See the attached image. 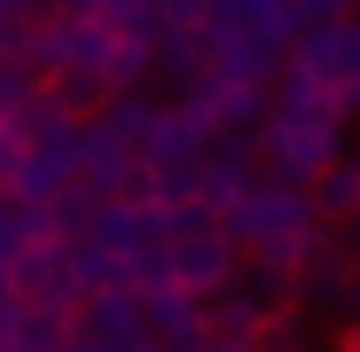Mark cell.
I'll return each mask as SVG.
<instances>
[{"instance_id":"7","label":"cell","mask_w":360,"mask_h":352,"mask_svg":"<svg viewBox=\"0 0 360 352\" xmlns=\"http://www.w3.org/2000/svg\"><path fill=\"white\" fill-rule=\"evenodd\" d=\"M259 329H266V306L251 298L243 282H235V289H219V298H212V337H259Z\"/></svg>"},{"instance_id":"1","label":"cell","mask_w":360,"mask_h":352,"mask_svg":"<svg viewBox=\"0 0 360 352\" xmlns=\"http://www.w3.org/2000/svg\"><path fill=\"white\" fill-rule=\"evenodd\" d=\"M227 235H235L243 251H282V259H297V266H306V243L321 235V204H314V188L259 172V181H251V196L227 211Z\"/></svg>"},{"instance_id":"2","label":"cell","mask_w":360,"mask_h":352,"mask_svg":"<svg viewBox=\"0 0 360 352\" xmlns=\"http://www.w3.org/2000/svg\"><path fill=\"white\" fill-rule=\"evenodd\" d=\"M79 344H86V352H157V329H149L141 289L86 298V313H79Z\"/></svg>"},{"instance_id":"10","label":"cell","mask_w":360,"mask_h":352,"mask_svg":"<svg viewBox=\"0 0 360 352\" xmlns=\"http://www.w3.org/2000/svg\"><path fill=\"white\" fill-rule=\"evenodd\" d=\"M352 16V0H297V24L306 32H321V24H345Z\"/></svg>"},{"instance_id":"6","label":"cell","mask_w":360,"mask_h":352,"mask_svg":"<svg viewBox=\"0 0 360 352\" xmlns=\"http://www.w3.org/2000/svg\"><path fill=\"white\" fill-rule=\"evenodd\" d=\"M314 204L321 219H360V157H337L321 181H314Z\"/></svg>"},{"instance_id":"5","label":"cell","mask_w":360,"mask_h":352,"mask_svg":"<svg viewBox=\"0 0 360 352\" xmlns=\"http://www.w3.org/2000/svg\"><path fill=\"white\" fill-rule=\"evenodd\" d=\"M251 181H259V172H251V157H243V141H219L204 164H196V204L212 211V219H227L235 204H243L251 196Z\"/></svg>"},{"instance_id":"4","label":"cell","mask_w":360,"mask_h":352,"mask_svg":"<svg viewBox=\"0 0 360 352\" xmlns=\"http://www.w3.org/2000/svg\"><path fill=\"white\" fill-rule=\"evenodd\" d=\"M290 63L297 71H314L329 94H345V86H360V16H345V24H321V32H306L290 47Z\"/></svg>"},{"instance_id":"11","label":"cell","mask_w":360,"mask_h":352,"mask_svg":"<svg viewBox=\"0 0 360 352\" xmlns=\"http://www.w3.org/2000/svg\"><path fill=\"white\" fill-rule=\"evenodd\" d=\"M204 352H259V344H251V337H212Z\"/></svg>"},{"instance_id":"9","label":"cell","mask_w":360,"mask_h":352,"mask_svg":"<svg viewBox=\"0 0 360 352\" xmlns=\"http://www.w3.org/2000/svg\"><path fill=\"white\" fill-rule=\"evenodd\" d=\"M134 8H141V0H55V16H79V24H117Z\"/></svg>"},{"instance_id":"12","label":"cell","mask_w":360,"mask_h":352,"mask_svg":"<svg viewBox=\"0 0 360 352\" xmlns=\"http://www.w3.org/2000/svg\"><path fill=\"white\" fill-rule=\"evenodd\" d=\"M8 289H16V259H0V298H8Z\"/></svg>"},{"instance_id":"3","label":"cell","mask_w":360,"mask_h":352,"mask_svg":"<svg viewBox=\"0 0 360 352\" xmlns=\"http://www.w3.org/2000/svg\"><path fill=\"white\" fill-rule=\"evenodd\" d=\"M188 110H204V126L227 141V133H243V126H266V79H235V71H196V94Z\"/></svg>"},{"instance_id":"8","label":"cell","mask_w":360,"mask_h":352,"mask_svg":"<svg viewBox=\"0 0 360 352\" xmlns=\"http://www.w3.org/2000/svg\"><path fill=\"white\" fill-rule=\"evenodd\" d=\"M259 352H314L306 344V313H266V329L251 337Z\"/></svg>"}]
</instances>
